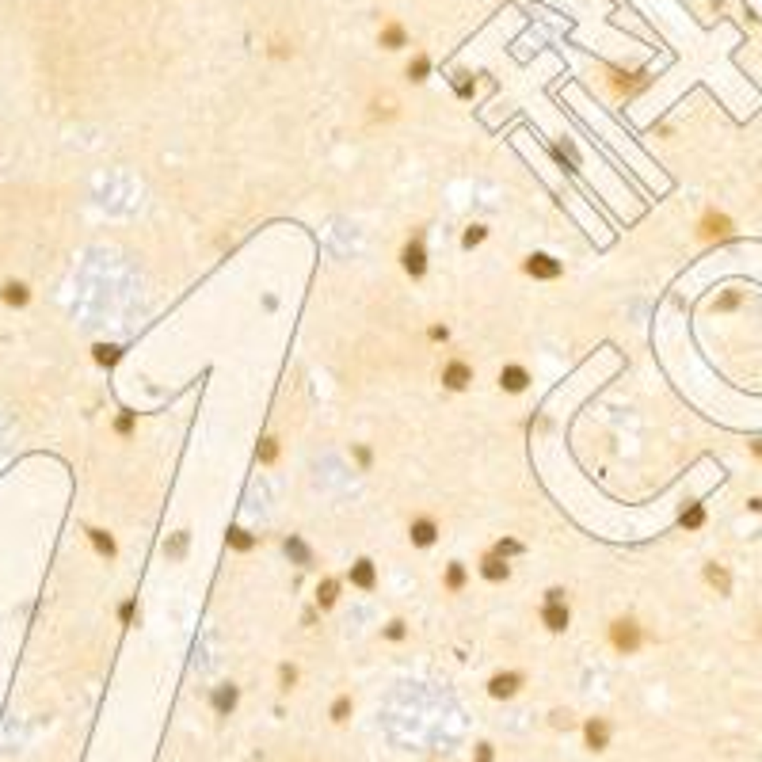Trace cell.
I'll list each match as a JSON object with an SVG mask.
<instances>
[{"label":"cell","instance_id":"f35d334b","mask_svg":"<svg viewBox=\"0 0 762 762\" xmlns=\"http://www.w3.org/2000/svg\"><path fill=\"white\" fill-rule=\"evenodd\" d=\"M427 336H431L435 343H446V339H450V328H446V324H431V332H427Z\"/></svg>","mask_w":762,"mask_h":762},{"label":"cell","instance_id":"d4e9b609","mask_svg":"<svg viewBox=\"0 0 762 762\" xmlns=\"http://www.w3.org/2000/svg\"><path fill=\"white\" fill-rule=\"evenodd\" d=\"M404 72H408V80H416V84H419V80L431 77V58H427V54H416V58L408 61V69H404Z\"/></svg>","mask_w":762,"mask_h":762},{"label":"cell","instance_id":"1f68e13d","mask_svg":"<svg viewBox=\"0 0 762 762\" xmlns=\"http://www.w3.org/2000/svg\"><path fill=\"white\" fill-rule=\"evenodd\" d=\"M484 237H488V225H469L465 237H461V244H465V248H476Z\"/></svg>","mask_w":762,"mask_h":762},{"label":"cell","instance_id":"ba28073f","mask_svg":"<svg viewBox=\"0 0 762 762\" xmlns=\"http://www.w3.org/2000/svg\"><path fill=\"white\" fill-rule=\"evenodd\" d=\"M522 271L530 274V279H561V259H553V256H545V252H534V256H526V263H522Z\"/></svg>","mask_w":762,"mask_h":762},{"label":"cell","instance_id":"f1b7e54d","mask_svg":"<svg viewBox=\"0 0 762 762\" xmlns=\"http://www.w3.org/2000/svg\"><path fill=\"white\" fill-rule=\"evenodd\" d=\"M496 557H504V561H511V557H522L526 549H522V541H515V538H504V541H496V549H492Z\"/></svg>","mask_w":762,"mask_h":762},{"label":"cell","instance_id":"b9f144b4","mask_svg":"<svg viewBox=\"0 0 762 762\" xmlns=\"http://www.w3.org/2000/svg\"><path fill=\"white\" fill-rule=\"evenodd\" d=\"M545 602H564V587H549L545 591Z\"/></svg>","mask_w":762,"mask_h":762},{"label":"cell","instance_id":"603a6c76","mask_svg":"<svg viewBox=\"0 0 762 762\" xmlns=\"http://www.w3.org/2000/svg\"><path fill=\"white\" fill-rule=\"evenodd\" d=\"M225 541H229V549H237V553H248V549H256V534H248L244 526H229Z\"/></svg>","mask_w":762,"mask_h":762},{"label":"cell","instance_id":"5bb4252c","mask_svg":"<svg viewBox=\"0 0 762 762\" xmlns=\"http://www.w3.org/2000/svg\"><path fill=\"white\" fill-rule=\"evenodd\" d=\"M374 583H378V572H374V561H370V557H362V561L351 564V587L374 591Z\"/></svg>","mask_w":762,"mask_h":762},{"label":"cell","instance_id":"74e56055","mask_svg":"<svg viewBox=\"0 0 762 762\" xmlns=\"http://www.w3.org/2000/svg\"><path fill=\"white\" fill-rule=\"evenodd\" d=\"M492 759H496L492 743H476V755H473V762H492Z\"/></svg>","mask_w":762,"mask_h":762},{"label":"cell","instance_id":"ee69618b","mask_svg":"<svg viewBox=\"0 0 762 762\" xmlns=\"http://www.w3.org/2000/svg\"><path fill=\"white\" fill-rule=\"evenodd\" d=\"M751 450H755V458L762 461V439H755V442H751Z\"/></svg>","mask_w":762,"mask_h":762},{"label":"cell","instance_id":"7a4b0ae2","mask_svg":"<svg viewBox=\"0 0 762 762\" xmlns=\"http://www.w3.org/2000/svg\"><path fill=\"white\" fill-rule=\"evenodd\" d=\"M610 92L618 95V100H633V95L640 92V88H648V72L637 69V72H625V69H610Z\"/></svg>","mask_w":762,"mask_h":762},{"label":"cell","instance_id":"6da1fadb","mask_svg":"<svg viewBox=\"0 0 762 762\" xmlns=\"http://www.w3.org/2000/svg\"><path fill=\"white\" fill-rule=\"evenodd\" d=\"M610 644H614V652H621V655L640 652L644 633H640L637 618H614V621H610Z\"/></svg>","mask_w":762,"mask_h":762},{"label":"cell","instance_id":"83f0119b","mask_svg":"<svg viewBox=\"0 0 762 762\" xmlns=\"http://www.w3.org/2000/svg\"><path fill=\"white\" fill-rule=\"evenodd\" d=\"M678 522H683L686 530H701V526H705V507H701V504H690L683 515H678Z\"/></svg>","mask_w":762,"mask_h":762},{"label":"cell","instance_id":"52a82bcc","mask_svg":"<svg viewBox=\"0 0 762 762\" xmlns=\"http://www.w3.org/2000/svg\"><path fill=\"white\" fill-rule=\"evenodd\" d=\"M240 705V686L237 683H217L214 694H210V709L217 717H233V709Z\"/></svg>","mask_w":762,"mask_h":762},{"label":"cell","instance_id":"2e32d148","mask_svg":"<svg viewBox=\"0 0 762 762\" xmlns=\"http://www.w3.org/2000/svg\"><path fill=\"white\" fill-rule=\"evenodd\" d=\"M84 534H88V541H92V549H95V553H100V557H103V561H111V557H115V553H118V545H115V538H111V534H107V530H100V526H88V530H84Z\"/></svg>","mask_w":762,"mask_h":762},{"label":"cell","instance_id":"8fae6325","mask_svg":"<svg viewBox=\"0 0 762 762\" xmlns=\"http://www.w3.org/2000/svg\"><path fill=\"white\" fill-rule=\"evenodd\" d=\"M499 389H504V393H526V389H530V370L518 366V362H507V366L499 370Z\"/></svg>","mask_w":762,"mask_h":762},{"label":"cell","instance_id":"60d3db41","mask_svg":"<svg viewBox=\"0 0 762 762\" xmlns=\"http://www.w3.org/2000/svg\"><path fill=\"white\" fill-rule=\"evenodd\" d=\"M271 54H274V58H286V54H294V46H286L282 38H274V50Z\"/></svg>","mask_w":762,"mask_h":762},{"label":"cell","instance_id":"ffe728a7","mask_svg":"<svg viewBox=\"0 0 762 762\" xmlns=\"http://www.w3.org/2000/svg\"><path fill=\"white\" fill-rule=\"evenodd\" d=\"M465 583H469L465 564H461V561H450V564H446V572H442V587H446V591H453V595H458Z\"/></svg>","mask_w":762,"mask_h":762},{"label":"cell","instance_id":"30bf717a","mask_svg":"<svg viewBox=\"0 0 762 762\" xmlns=\"http://www.w3.org/2000/svg\"><path fill=\"white\" fill-rule=\"evenodd\" d=\"M442 385L450 389V393L469 389V385H473V366H469V362H461V359H450V362L442 366Z\"/></svg>","mask_w":762,"mask_h":762},{"label":"cell","instance_id":"44dd1931","mask_svg":"<svg viewBox=\"0 0 762 762\" xmlns=\"http://www.w3.org/2000/svg\"><path fill=\"white\" fill-rule=\"evenodd\" d=\"M336 598H339V580H336V575L320 580V583H317V606H320V610H332V606H336Z\"/></svg>","mask_w":762,"mask_h":762},{"label":"cell","instance_id":"e575fe53","mask_svg":"<svg viewBox=\"0 0 762 762\" xmlns=\"http://www.w3.org/2000/svg\"><path fill=\"white\" fill-rule=\"evenodd\" d=\"M453 88H458V95H473V80H469V72H453Z\"/></svg>","mask_w":762,"mask_h":762},{"label":"cell","instance_id":"d6a6232c","mask_svg":"<svg viewBox=\"0 0 762 762\" xmlns=\"http://www.w3.org/2000/svg\"><path fill=\"white\" fill-rule=\"evenodd\" d=\"M134 419H137V412L123 408V416L115 419V431H118V435H134Z\"/></svg>","mask_w":762,"mask_h":762},{"label":"cell","instance_id":"4fadbf2b","mask_svg":"<svg viewBox=\"0 0 762 762\" xmlns=\"http://www.w3.org/2000/svg\"><path fill=\"white\" fill-rule=\"evenodd\" d=\"M541 621L549 633H564L568 629V602H545L541 606Z\"/></svg>","mask_w":762,"mask_h":762},{"label":"cell","instance_id":"ab89813d","mask_svg":"<svg viewBox=\"0 0 762 762\" xmlns=\"http://www.w3.org/2000/svg\"><path fill=\"white\" fill-rule=\"evenodd\" d=\"M351 453H355V461H359L362 469H370V450H366V446H355Z\"/></svg>","mask_w":762,"mask_h":762},{"label":"cell","instance_id":"7bdbcfd3","mask_svg":"<svg viewBox=\"0 0 762 762\" xmlns=\"http://www.w3.org/2000/svg\"><path fill=\"white\" fill-rule=\"evenodd\" d=\"M553 724L557 728H572V713H553Z\"/></svg>","mask_w":762,"mask_h":762},{"label":"cell","instance_id":"d590c367","mask_svg":"<svg viewBox=\"0 0 762 762\" xmlns=\"http://www.w3.org/2000/svg\"><path fill=\"white\" fill-rule=\"evenodd\" d=\"M134 614H137V602H134V598H126V602L118 606V621H123V625H130V621H134Z\"/></svg>","mask_w":762,"mask_h":762},{"label":"cell","instance_id":"4316f807","mask_svg":"<svg viewBox=\"0 0 762 762\" xmlns=\"http://www.w3.org/2000/svg\"><path fill=\"white\" fill-rule=\"evenodd\" d=\"M92 351H95V362H100V366H115V362L123 359V347H115V343H95Z\"/></svg>","mask_w":762,"mask_h":762},{"label":"cell","instance_id":"f546056e","mask_svg":"<svg viewBox=\"0 0 762 762\" xmlns=\"http://www.w3.org/2000/svg\"><path fill=\"white\" fill-rule=\"evenodd\" d=\"M294 686H297V667H294V663H282V667H279V690L290 694Z\"/></svg>","mask_w":762,"mask_h":762},{"label":"cell","instance_id":"836d02e7","mask_svg":"<svg viewBox=\"0 0 762 762\" xmlns=\"http://www.w3.org/2000/svg\"><path fill=\"white\" fill-rule=\"evenodd\" d=\"M381 633H385V640H404V637H408V629H404V621H401V618H393L385 629H381Z\"/></svg>","mask_w":762,"mask_h":762},{"label":"cell","instance_id":"8992f818","mask_svg":"<svg viewBox=\"0 0 762 762\" xmlns=\"http://www.w3.org/2000/svg\"><path fill=\"white\" fill-rule=\"evenodd\" d=\"M408 541L416 549H431L435 541H439V522H435L431 515H419L408 522Z\"/></svg>","mask_w":762,"mask_h":762},{"label":"cell","instance_id":"484cf974","mask_svg":"<svg viewBox=\"0 0 762 762\" xmlns=\"http://www.w3.org/2000/svg\"><path fill=\"white\" fill-rule=\"evenodd\" d=\"M256 461H259V465H274V461H279V439L267 435V439L256 446Z\"/></svg>","mask_w":762,"mask_h":762},{"label":"cell","instance_id":"7c38bea8","mask_svg":"<svg viewBox=\"0 0 762 762\" xmlns=\"http://www.w3.org/2000/svg\"><path fill=\"white\" fill-rule=\"evenodd\" d=\"M378 46H381V50H404V46H408V31H404V23H396V20L381 23Z\"/></svg>","mask_w":762,"mask_h":762},{"label":"cell","instance_id":"d6986e66","mask_svg":"<svg viewBox=\"0 0 762 762\" xmlns=\"http://www.w3.org/2000/svg\"><path fill=\"white\" fill-rule=\"evenodd\" d=\"M705 583H709V587H717V595H728V591H732V575H728V568L724 564H705Z\"/></svg>","mask_w":762,"mask_h":762},{"label":"cell","instance_id":"277c9868","mask_svg":"<svg viewBox=\"0 0 762 762\" xmlns=\"http://www.w3.org/2000/svg\"><path fill=\"white\" fill-rule=\"evenodd\" d=\"M522 686H526V675H522V671H499V675L488 678V698L511 701L518 690H522Z\"/></svg>","mask_w":762,"mask_h":762},{"label":"cell","instance_id":"5b68a950","mask_svg":"<svg viewBox=\"0 0 762 762\" xmlns=\"http://www.w3.org/2000/svg\"><path fill=\"white\" fill-rule=\"evenodd\" d=\"M698 237L701 240H728L732 237V217L728 214H717V210H705L701 214V221H698Z\"/></svg>","mask_w":762,"mask_h":762},{"label":"cell","instance_id":"9c48e42d","mask_svg":"<svg viewBox=\"0 0 762 762\" xmlns=\"http://www.w3.org/2000/svg\"><path fill=\"white\" fill-rule=\"evenodd\" d=\"M401 267L412 274V279H423L427 274V248H423V240H408L404 244V252H401Z\"/></svg>","mask_w":762,"mask_h":762},{"label":"cell","instance_id":"3957f363","mask_svg":"<svg viewBox=\"0 0 762 762\" xmlns=\"http://www.w3.org/2000/svg\"><path fill=\"white\" fill-rule=\"evenodd\" d=\"M610 740H614V728H610V720H606V717L583 720V743H587V751L602 755V751L610 747Z\"/></svg>","mask_w":762,"mask_h":762},{"label":"cell","instance_id":"f6af8a7d","mask_svg":"<svg viewBox=\"0 0 762 762\" xmlns=\"http://www.w3.org/2000/svg\"><path fill=\"white\" fill-rule=\"evenodd\" d=\"M747 507H751V511H759V515H762V496H759V499H751Z\"/></svg>","mask_w":762,"mask_h":762},{"label":"cell","instance_id":"9a60e30c","mask_svg":"<svg viewBox=\"0 0 762 762\" xmlns=\"http://www.w3.org/2000/svg\"><path fill=\"white\" fill-rule=\"evenodd\" d=\"M0 297H4V305H12V309H23V305L31 302V290H27V282L8 279L4 286H0Z\"/></svg>","mask_w":762,"mask_h":762},{"label":"cell","instance_id":"e0dca14e","mask_svg":"<svg viewBox=\"0 0 762 762\" xmlns=\"http://www.w3.org/2000/svg\"><path fill=\"white\" fill-rule=\"evenodd\" d=\"M286 557L297 564V568H313V549L305 545L297 534H290V538H286Z\"/></svg>","mask_w":762,"mask_h":762},{"label":"cell","instance_id":"8d00e7d4","mask_svg":"<svg viewBox=\"0 0 762 762\" xmlns=\"http://www.w3.org/2000/svg\"><path fill=\"white\" fill-rule=\"evenodd\" d=\"M740 305V290H728V294L717 297V309H736Z\"/></svg>","mask_w":762,"mask_h":762},{"label":"cell","instance_id":"4dcf8cb0","mask_svg":"<svg viewBox=\"0 0 762 762\" xmlns=\"http://www.w3.org/2000/svg\"><path fill=\"white\" fill-rule=\"evenodd\" d=\"M183 549H187V530H180L172 541H164V553L172 557V561H180V557H183Z\"/></svg>","mask_w":762,"mask_h":762},{"label":"cell","instance_id":"cb8c5ba5","mask_svg":"<svg viewBox=\"0 0 762 762\" xmlns=\"http://www.w3.org/2000/svg\"><path fill=\"white\" fill-rule=\"evenodd\" d=\"M351 713H355V701H351V694H339V698L332 701L328 717H332V724H347V720H351Z\"/></svg>","mask_w":762,"mask_h":762},{"label":"cell","instance_id":"ac0fdd59","mask_svg":"<svg viewBox=\"0 0 762 762\" xmlns=\"http://www.w3.org/2000/svg\"><path fill=\"white\" fill-rule=\"evenodd\" d=\"M481 575H484V580H492V583H504L507 575H511V564L504 561V557L488 553V557L481 561Z\"/></svg>","mask_w":762,"mask_h":762},{"label":"cell","instance_id":"7402d4cb","mask_svg":"<svg viewBox=\"0 0 762 762\" xmlns=\"http://www.w3.org/2000/svg\"><path fill=\"white\" fill-rule=\"evenodd\" d=\"M370 118H396V95L381 92L370 100Z\"/></svg>","mask_w":762,"mask_h":762}]
</instances>
